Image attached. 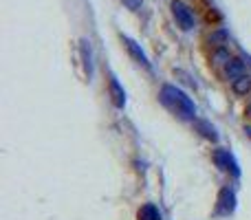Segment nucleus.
Masks as SVG:
<instances>
[{
  "mask_svg": "<svg viewBox=\"0 0 251 220\" xmlns=\"http://www.w3.org/2000/svg\"><path fill=\"white\" fill-rule=\"evenodd\" d=\"M159 99H161V104H163L165 108H168L170 112H174L176 117H181V119H194L196 117L194 101H192L190 97L181 91V88L170 86L168 84V86L161 88Z\"/></svg>",
  "mask_w": 251,
  "mask_h": 220,
  "instance_id": "f257e3e1",
  "label": "nucleus"
},
{
  "mask_svg": "<svg viewBox=\"0 0 251 220\" xmlns=\"http://www.w3.org/2000/svg\"><path fill=\"white\" fill-rule=\"evenodd\" d=\"M172 16L183 31L194 29V13H192V9L183 0H172Z\"/></svg>",
  "mask_w": 251,
  "mask_h": 220,
  "instance_id": "f03ea898",
  "label": "nucleus"
},
{
  "mask_svg": "<svg viewBox=\"0 0 251 220\" xmlns=\"http://www.w3.org/2000/svg\"><path fill=\"white\" fill-rule=\"evenodd\" d=\"M212 159H214V163H216V168H221L223 172H231L234 176H240L238 163H236V159L229 154V150H214Z\"/></svg>",
  "mask_w": 251,
  "mask_h": 220,
  "instance_id": "7ed1b4c3",
  "label": "nucleus"
},
{
  "mask_svg": "<svg viewBox=\"0 0 251 220\" xmlns=\"http://www.w3.org/2000/svg\"><path fill=\"white\" fill-rule=\"evenodd\" d=\"M216 212L221 214V216H229L231 212L236 209V194L229 190V187H223L221 192H218V200H216Z\"/></svg>",
  "mask_w": 251,
  "mask_h": 220,
  "instance_id": "20e7f679",
  "label": "nucleus"
},
{
  "mask_svg": "<svg viewBox=\"0 0 251 220\" xmlns=\"http://www.w3.org/2000/svg\"><path fill=\"white\" fill-rule=\"evenodd\" d=\"M108 93H110V99H113L115 108H124L126 106V93H124V88L119 86V82H117L115 75H110V79H108Z\"/></svg>",
  "mask_w": 251,
  "mask_h": 220,
  "instance_id": "39448f33",
  "label": "nucleus"
},
{
  "mask_svg": "<svg viewBox=\"0 0 251 220\" xmlns=\"http://www.w3.org/2000/svg\"><path fill=\"white\" fill-rule=\"evenodd\" d=\"M124 44H126V49H128V53L134 57V60L139 62L141 66H146V69H150V62H148V57H146V53L139 49V44L134 42V40H130V38H124Z\"/></svg>",
  "mask_w": 251,
  "mask_h": 220,
  "instance_id": "423d86ee",
  "label": "nucleus"
},
{
  "mask_svg": "<svg viewBox=\"0 0 251 220\" xmlns=\"http://www.w3.org/2000/svg\"><path fill=\"white\" fill-rule=\"evenodd\" d=\"M137 220H163V216H161L159 207L154 203H146L137 212Z\"/></svg>",
  "mask_w": 251,
  "mask_h": 220,
  "instance_id": "0eeeda50",
  "label": "nucleus"
},
{
  "mask_svg": "<svg viewBox=\"0 0 251 220\" xmlns=\"http://www.w3.org/2000/svg\"><path fill=\"white\" fill-rule=\"evenodd\" d=\"M231 91H234L238 97H245L251 91V77L249 75H240V77L231 79Z\"/></svg>",
  "mask_w": 251,
  "mask_h": 220,
  "instance_id": "6e6552de",
  "label": "nucleus"
},
{
  "mask_svg": "<svg viewBox=\"0 0 251 220\" xmlns=\"http://www.w3.org/2000/svg\"><path fill=\"white\" fill-rule=\"evenodd\" d=\"M229 60H231L229 51H227V49H223V47H218L216 51L212 53V62L216 66H227V64H229Z\"/></svg>",
  "mask_w": 251,
  "mask_h": 220,
  "instance_id": "1a4fd4ad",
  "label": "nucleus"
},
{
  "mask_svg": "<svg viewBox=\"0 0 251 220\" xmlns=\"http://www.w3.org/2000/svg\"><path fill=\"white\" fill-rule=\"evenodd\" d=\"M227 75H229V79H236V77H240V75H245V64L240 60L231 57L229 64H227Z\"/></svg>",
  "mask_w": 251,
  "mask_h": 220,
  "instance_id": "9d476101",
  "label": "nucleus"
},
{
  "mask_svg": "<svg viewBox=\"0 0 251 220\" xmlns=\"http://www.w3.org/2000/svg\"><path fill=\"white\" fill-rule=\"evenodd\" d=\"M196 128L201 130V134H203V137L212 139V141H216V139H218V134H216V128H214V125H209L207 121H196Z\"/></svg>",
  "mask_w": 251,
  "mask_h": 220,
  "instance_id": "9b49d317",
  "label": "nucleus"
},
{
  "mask_svg": "<svg viewBox=\"0 0 251 220\" xmlns=\"http://www.w3.org/2000/svg\"><path fill=\"white\" fill-rule=\"evenodd\" d=\"M82 53H84V64H86V73H88V77H91V73H93V66H91V44L86 42V40H82Z\"/></svg>",
  "mask_w": 251,
  "mask_h": 220,
  "instance_id": "f8f14e48",
  "label": "nucleus"
},
{
  "mask_svg": "<svg viewBox=\"0 0 251 220\" xmlns=\"http://www.w3.org/2000/svg\"><path fill=\"white\" fill-rule=\"evenodd\" d=\"M209 42L216 44V47H223V44L227 42V33H225V31H218V33H214L212 38H209Z\"/></svg>",
  "mask_w": 251,
  "mask_h": 220,
  "instance_id": "ddd939ff",
  "label": "nucleus"
},
{
  "mask_svg": "<svg viewBox=\"0 0 251 220\" xmlns=\"http://www.w3.org/2000/svg\"><path fill=\"white\" fill-rule=\"evenodd\" d=\"M245 132H247L249 137H251V125H247V128H245Z\"/></svg>",
  "mask_w": 251,
  "mask_h": 220,
  "instance_id": "4468645a",
  "label": "nucleus"
},
{
  "mask_svg": "<svg viewBox=\"0 0 251 220\" xmlns=\"http://www.w3.org/2000/svg\"><path fill=\"white\" fill-rule=\"evenodd\" d=\"M247 115L251 117V101H249V106H247Z\"/></svg>",
  "mask_w": 251,
  "mask_h": 220,
  "instance_id": "2eb2a0df",
  "label": "nucleus"
},
{
  "mask_svg": "<svg viewBox=\"0 0 251 220\" xmlns=\"http://www.w3.org/2000/svg\"><path fill=\"white\" fill-rule=\"evenodd\" d=\"M128 2H137V0H128Z\"/></svg>",
  "mask_w": 251,
  "mask_h": 220,
  "instance_id": "dca6fc26",
  "label": "nucleus"
}]
</instances>
